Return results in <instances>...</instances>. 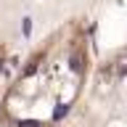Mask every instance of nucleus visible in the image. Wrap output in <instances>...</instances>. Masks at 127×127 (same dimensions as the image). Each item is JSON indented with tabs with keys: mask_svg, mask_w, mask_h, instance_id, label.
<instances>
[{
	"mask_svg": "<svg viewBox=\"0 0 127 127\" xmlns=\"http://www.w3.org/2000/svg\"><path fill=\"white\" fill-rule=\"evenodd\" d=\"M66 114H69V103H61V106H58V109L53 111V122H58V119H64Z\"/></svg>",
	"mask_w": 127,
	"mask_h": 127,
	"instance_id": "1",
	"label": "nucleus"
},
{
	"mask_svg": "<svg viewBox=\"0 0 127 127\" xmlns=\"http://www.w3.org/2000/svg\"><path fill=\"white\" fill-rule=\"evenodd\" d=\"M21 32H24V37H29V34H32V19H29V16L21 21Z\"/></svg>",
	"mask_w": 127,
	"mask_h": 127,
	"instance_id": "2",
	"label": "nucleus"
},
{
	"mask_svg": "<svg viewBox=\"0 0 127 127\" xmlns=\"http://www.w3.org/2000/svg\"><path fill=\"white\" fill-rule=\"evenodd\" d=\"M71 69H74V71H82V58H79V56H71Z\"/></svg>",
	"mask_w": 127,
	"mask_h": 127,
	"instance_id": "3",
	"label": "nucleus"
},
{
	"mask_svg": "<svg viewBox=\"0 0 127 127\" xmlns=\"http://www.w3.org/2000/svg\"><path fill=\"white\" fill-rule=\"evenodd\" d=\"M19 127H42L37 122V119H21V122H19Z\"/></svg>",
	"mask_w": 127,
	"mask_h": 127,
	"instance_id": "4",
	"label": "nucleus"
},
{
	"mask_svg": "<svg viewBox=\"0 0 127 127\" xmlns=\"http://www.w3.org/2000/svg\"><path fill=\"white\" fill-rule=\"evenodd\" d=\"M37 69V61H29V66H27V69H24V74H32V71Z\"/></svg>",
	"mask_w": 127,
	"mask_h": 127,
	"instance_id": "5",
	"label": "nucleus"
}]
</instances>
